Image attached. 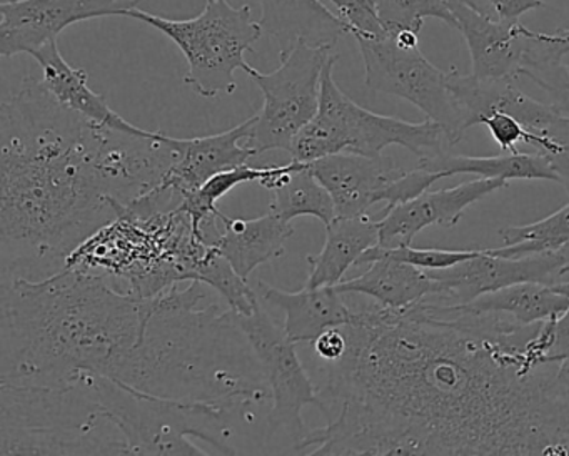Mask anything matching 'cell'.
<instances>
[{
	"instance_id": "obj_1",
	"label": "cell",
	"mask_w": 569,
	"mask_h": 456,
	"mask_svg": "<svg viewBox=\"0 0 569 456\" xmlns=\"http://www.w3.org/2000/svg\"><path fill=\"white\" fill-rule=\"evenodd\" d=\"M555 328L442 299L356 309L345 355L319 363L309 455H569Z\"/></svg>"
},
{
	"instance_id": "obj_2",
	"label": "cell",
	"mask_w": 569,
	"mask_h": 456,
	"mask_svg": "<svg viewBox=\"0 0 569 456\" xmlns=\"http://www.w3.org/2000/svg\"><path fill=\"white\" fill-rule=\"evenodd\" d=\"M149 162L141 139L89 121L28 78L0 106L2 281L42 279L141 198Z\"/></svg>"
},
{
	"instance_id": "obj_3",
	"label": "cell",
	"mask_w": 569,
	"mask_h": 456,
	"mask_svg": "<svg viewBox=\"0 0 569 456\" xmlns=\"http://www.w3.org/2000/svg\"><path fill=\"white\" fill-rule=\"evenodd\" d=\"M152 309L154 298L82 269L2 281L0 385L58 386L81 375L128 383Z\"/></svg>"
},
{
	"instance_id": "obj_4",
	"label": "cell",
	"mask_w": 569,
	"mask_h": 456,
	"mask_svg": "<svg viewBox=\"0 0 569 456\" xmlns=\"http://www.w3.org/2000/svg\"><path fill=\"white\" fill-rule=\"evenodd\" d=\"M336 54L322 72L321 101L318 115L296 136L289 155L302 162H312L338 152L382 156L389 146H401L419 159L435 158L448 152L452 142L438 122H408L376 115L356 105L336 85Z\"/></svg>"
},
{
	"instance_id": "obj_5",
	"label": "cell",
	"mask_w": 569,
	"mask_h": 456,
	"mask_svg": "<svg viewBox=\"0 0 569 456\" xmlns=\"http://www.w3.org/2000/svg\"><path fill=\"white\" fill-rule=\"evenodd\" d=\"M126 18L136 19L168 36L184 54V85L204 99L232 95L236 71H244L246 52H254L262 32L252 19L251 6L232 8L228 0H206L204 11L186 21L161 18L136 8Z\"/></svg>"
},
{
	"instance_id": "obj_6",
	"label": "cell",
	"mask_w": 569,
	"mask_h": 456,
	"mask_svg": "<svg viewBox=\"0 0 569 456\" xmlns=\"http://www.w3.org/2000/svg\"><path fill=\"white\" fill-rule=\"evenodd\" d=\"M239 325L251 343L271 391L264 419L262 452L268 455H305L312 429L302 419V408L321 409L316 383L299 359L296 343L286 335L259 303L251 315H238Z\"/></svg>"
},
{
	"instance_id": "obj_7",
	"label": "cell",
	"mask_w": 569,
	"mask_h": 456,
	"mask_svg": "<svg viewBox=\"0 0 569 456\" xmlns=\"http://www.w3.org/2000/svg\"><path fill=\"white\" fill-rule=\"evenodd\" d=\"M335 46L296 42L279 52L281 65L272 72L246 66L244 72L261 89L264 105L254 115V132L249 148L256 156L268 151H288L296 136L318 115L322 72L335 58Z\"/></svg>"
},
{
	"instance_id": "obj_8",
	"label": "cell",
	"mask_w": 569,
	"mask_h": 456,
	"mask_svg": "<svg viewBox=\"0 0 569 456\" xmlns=\"http://www.w3.org/2000/svg\"><path fill=\"white\" fill-rule=\"evenodd\" d=\"M356 42L365 62L366 88L411 102L426 119L446 129L452 146L465 138L468 126L449 88L448 72L429 62L419 48H402L391 34Z\"/></svg>"
},
{
	"instance_id": "obj_9",
	"label": "cell",
	"mask_w": 569,
	"mask_h": 456,
	"mask_svg": "<svg viewBox=\"0 0 569 456\" xmlns=\"http://www.w3.org/2000/svg\"><path fill=\"white\" fill-rule=\"evenodd\" d=\"M142 0H8L0 4V56H32L58 42L69 26L128 16Z\"/></svg>"
},
{
	"instance_id": "obj_10",
	"label": "cell",
	"mask_w": 569,
	"mask_h": 456,
	"mask_svg": "<svg viewBox=\"0 0 569 456\" xmlns=\"http://www.w3.org/2000/svg\"><path fill=\"white\" fill-rule=\"evenodd\" d=\"M562 261L559 252L526 256V258H506L491 255L481 249L468 261L459 262L448 269L428 271L441 285L442 301L469 303L486 293L498 291L518 282H561Z\"/></svg>"
},
{
	"instance_id": "obj_11",
	"label": "cell",
	"mask_w": 569,
	"mask_h": 456,
	"mask_svg": "<svg viewBox=\"0 0 569 456\" xmlns=\"http://www.w3.org/2000/svg\"><path fill=\"white\" fill-rule=\"evenodd\" d=\"M502 179L479 178L439 191H426L412 201L385 209L378 221L379 246L401 248L411 246L412 239L429 226L452 228L461 221L469 206L481 201L498 189L506 188Z\"/></svg>"
},
{
	"instance_id": "obj_12",
	"label": "cell",
	"mask_w": 569,
	"mask_h": 456,
	"mask_svg": "<svg viewBox=\"0 0 569 456\" xmlns=\"http://www.w3.org/2000/svg\"><path fill=\"white\" fill-rule=\"evenodd\" d=\"M309 168L328 189L339 218L368 215L372 206L382 202L386 188L405 172L391 158L355 152L325 156L309 162Z\"/></svg>"
},
{
	"instance_id": "obj_13",
	"label": "cell",
	"mask_w": 569,
	"mask_h": 456,
	"mask_svg": "<svg viewBox=\"0 0 569 456\" xmlns=\"http://www.w3.org/2000/svg\"><path fill=\"white\" fill-rule=\"evenodd\" d=\"M458 31L465 36L471 56V75L479 79H516L535 31L519 21H505L468 6L451 8Z\"/></svg>"
},
{
	"instance_id": "obj_14",
	"label": "cell",
	"mask_w": 569,
	"mask_h": 456,
	"mask_svg": "<svg viewBox=\"0 0 569 456\" xmlns=\"http://www.w3.org/2000/svg\"><path fill=\"white\" fill-rule=\"evenodd\" d=\"M254 132V116L242 125L201 138H172V146L178 151L172 168L169 169L161 185L174 189L179 196L198 189L218 172L248 165L256 152L248 141Z\"/></svg>"
},
{
	"instance_id": "obj_15",
	"label": "cell",
	"mask_w": 569,
	"mask_h": 456,
	"mask_svg": "<svg viewBox=\"0 0 569 456\" xmlns=\"http://www.w3.org/2000/svg\"><path fill=\"white\" fill-rule=\"evenodd\" d=\"M258 295L262 303L284 313L282 328L296 345L315 341L326 329L349 325L356 315L336 286H305L301 291L291 293L259 281Z\"/></svg>"
},
{
	"instance_id": "obj_16",
	"label": "cell",
	"mask_w": 569,
	"mask_h": 456,
	"mask_svg": "<svg viewBox=\"0 0 569 456\" xmlns=\"http://www.w3.org/2000/svg\"><path fill=\"white\" fill-rule=\"evenodd\" d=\"M221 225L222 229L212 246L244 279L259 266L282 258L286 242L295 235L291 222L271 211L254 219L228 218L222 215Z\"/></svg>"
},
{
	"instance_id": "obj_17",
	"label": "cell",
	"mask_w": 569,
	"mask_h": 456,
	"mask_svg": "<svg viewBox=\"0 0 569 456\" xmlns=\"http://www.w3.org/2000/svg\"><path fill=\"white\" fill-rule=\"evenodd\" d=\"M42 69L41 82L44 88L66 108L84 116L89 121L119 131L141 135L146 129L126 121L121 115L112 111L104 96L94 92L89 86L86 69L72 68L59 51L58 42H49L32 54Z\"/></svg>"
},
{
	"instance_id": "obj_18",
	"label": "cell",
	"mask_w": 569,
	"mask_h": 456,
	"mask_svg": "<svg viewBox=\"0 0 569 456\" xmlns=\"http://www.w3.org/2000/svg\"><path fill=\"white\" fill-rule=\"evenodd\" d=\"M336 288L342 295L368 296L376 305L389 309L412 308L442 293L439 281L428 271L385 256L372 259L362 275L341 281Z\"/></svg>"
},
{
	"instance_id": "obj_19",
	"label": "cell",
	"mask_w": 569,
	"mask_h": 456,
	"mask_svg": "<svg viewBox=\"0 0 569 456\" xmlns=\"http://www.w3.org/2000/svg\"><path fill=\"white\" fill-rule=\"evenodd\" d=\"M262 32L281 44V51L298 41L311 46H336L348 34L346 26L322 0H261Z\"/></svg>"
},
{
	"instance_id": "obj_20",
	"label": "cell",
	"mask_w": 569,
	"mask_h": 456,
	"mask_svg": "<svg viewBox=\"0 0 569 456\" xmlns=\"http://www.w3.org/2000/svg\"><path fill=\"white\" fill-rule=\"evenodd\" d=\"M378 245V221L369 218V215L356 218L336 216L326 225V241L321 251L306 258L311 266L306 286L321 288L339 285L348 269L358 266L361 256Z\"/></svg>"
},
{
	"instance_id": "obj_21",
	"label": "cell",
	"mask_w": 569,
	"mask_h": 456,
	"mask_svg": "<svg viewBox=\"0 0 569 456\" xmlns=\"http://www.w3.org/2000/svg\"><path fill=\"white\" fill-rule=\"evenodd\" d=\"M261 186L272 192L269 211L284 221L311 216L326 226L336 218L331 195L312 175L309 162L291 159L288 165L274 166Z\"/></svg>"
},
{
	"instance_id": "obj_22",
	"label": "cell",
	"mask_w": 569,
	"mask_h": 456,
	"mask_svg": "<svg viewBox=\"0 0 569 456\" xmlns=\"http://www.w3.org/2000/svg\"><path fill=\"white\" fill-rule=\"evenodd\" d=\"M419 168L441 172L445 178L456 175H478L479 178L546 179L558 182L555 169L548 159L538 152H502L499 156H465L442 152L435 158L419 159Z\"/></svg>"
},
{
	"instance_id": "obj_23",
	"label": "cell",
	"mask_w": 569,
	"mask_h": 456,
	"mask_svg": "<svg viewBox=\"0 0 569 456\" xmlns=\"http://www.w3.org/2000/svg\"><path fill=\"white\" fill-rule=\"evenodd\" d=\"M479 311L502 313L521 325L559 318L569 308V296L555 285L518 282L498 291L486 293L469 301Z\"/></svg>"
},
{
	"instance_id": "obj_24",
	"label": "cell",
	"mask_w": 569,
	"mask_h": 456,
	"mask_svg": "<svg viewBox=\"0 0 569 456\" xmlns=\"http://www.w3.org/2000/svg\"><path fill=\"white\" fill-rule=\"evenodd\" d=\"M566 54H569V46L558 32L545 34L535 31L522 61L521 76L531 79L548 95L549 106L569 118V65L565 62Z\"/></svg>"
},
{
	"instance_id": "obj_25",
	"label": "cell",
	"mask_w": 569,
	"mask_h": 456,
	"mask_svg": "<svg viewBox=\"0 0 569 456\" xmlns=\"http://www.w3.org/2000/svg\"><path fill=\"white\" fill-rule=\"evenodd\" d=\"M499 236L502 239L501 248L486 251L506 258H526L559 251L569 241V202L541 221L508 226L499 231Z\"/></svg>"
},
{
	"instance_id": "obj_26",
	"label": "cell",
	"mask_w": 569,
	"mask_h": 456,
	"mask_svg": "<svg viewBox=\"0 0 569 456\" xmlns=\"http://www.w3.org/2000/svg\"><path fill=\"white\" fill-rule=\"evenodd\" d=\"M379 21L388 34L421 32L425 19H438L458 29V21L445 0H372Z\"/></svg>"
},
{
	"instance_id": "obj_27",
	"label": "cell",
	"mask_w": 569,
	"mask_h": 456,
	"mask_svg": "<svg viewBox=\"0 0 569 456\" xmlns=\"http://www.w3.org/2000/svg\"><path fill=\"white\" fill-rule=\"evenodd\" d=\"M478 251H448V249H416L412 246H401V248H382V246H375V248L366 251L358 261V266L369 265L372 259L391 258L396 261L408 262V265L416 266L422 271H436V269H448L459 262L468 261Z\"/></svg>"
},
{
	"instance_id": "obj_28",
	"label": "cell",
	"mask_w": 569,
	"mask_h": 456,
	"mask_svg": "<svg viewBox=\"0 0 569 456\" xmlns=\"http://www.w3.org/2000/svg\"><path fill=\"white\" fill-rule=\"evenodd\" d=\"M326 8L346 26L352 38H381L388 34L379 21L372 0H322Z\"/></svg>"
},
{
	"instance_id": "obj_29",
	"label": "cell",
	"mask_w": 569,
	"mask_h": 456,
	"mask_svg": "<svg viewBox=\"0 0 569 456\" xmlns=\"http://www.w3.org/2000/svg\"><path fill=\"white\" fill-rule=\"evenodd\" d=\"M479 125L488 129L496 145L501 148L502 152H518L516 146L519 142L531 146L535 152H541L542 141L538 136L531 135L518 119L506 115L501 111H491L489 115L482 116Z\"/></svg>"
},
{
	"instance_id": "obj_30",
	"label": "cell",
	"mask_w": 569,
	"mask_h": 456,
	"mask_svg": "<svg viewBox=\"0 0 569 456\" xmlns=\"http://www.w3.org/2000/svg\"><path fill=\"white\" fill-rule=\"evenodd\" d=\"M441 179H445V175H441V172L428 171V169L418 166L412 171L402 172L386 188L382 202H385L386 208H392V206L412 201V199L419 198V196L429 191V188Z\"/></svg>"
},
{
	"instance_id": "obj_31",
	"label": "cell",
	"mask_w": 569,
	"mask_h": 456,
	"mask_svg": "<svg viewBox=\"0 0 569 456\" xmlns=\"http://www.w3.org/2000/svg\"><path fill=\"white\" fill-rule=\"evenodd\" d=\"M311 345L319 363H335L345 355L348 338L342 326H338V328L326 329Z\"/></svg>"
},
{
	"instance_id": "obj_32",
	"label": "cell",
	"mask_w": 569,
	"mask_h": 456,
	"mask_svg": "<svg viewBox=\"0 0 569 456\" xmlns=\"http://www.w3.org/2000/svg\"><path fill=\"white\" fill-rule=\"evenodd\" d=\"M555 286L569 296V281H561ZM551 353L561 363V375L569 379V308L556 318L555 345Z\"/></svg>"
},
{
	"instance_id": "obj_33",
	"label": "cell",
	"mask_w": 569,
	"mask_h": 456,
	"mask_svg": "<svg viewBox=\"0 0 569 456\" xmlns=\"http://www.w3.org/2000/svg\"><path fill=\"white\" fill-rule=\"evenodd\" d=\"M492 11L505 21H519L526 12L542 8L545 0H488Z\"/></svg>"
},
{
	"instance_id": "obj_34",
	"label": "cell",
	"mask_w": 569,
	"mask_h": 456,
	"mask_svg": "<svg viewBox=\"0 0 569 456\" xmlns=\"http://www.w3.org/2000/svg\"><path fill=\"white\" fill-rule=\"evenodd\" d=\"M549 165L555 169L556 176H558L559 185L566 189L569 195V148L559 155L551 156L548 158Z\"/></svg>"
},
{
	"instance_id": "obj_35",
	"label": "cell",
	"mask_w": 569,
	"mask_h": 456,
	"mask_svg": "<svg viewBox=\"0 0 569 456\" xmlns=\"http://www.w3.org/2000/svg\"><path fill=\"white\" fill-rule=\"evenodd\" d=\"M445 2L449 6V9L455 8V6H468V8L485 12V14H496L488 0H445Z\"/></svg>"
},
{
	"instance_id": "obj_36",
	"label": "cell",
	"mask_w": 569,
	"mask_h": 456,
	"mask_svg": "<svg viewBox=\"0 0 569 456\" xmlns=\"http://www.w3.org/2000/svg\"><path fill=\"white\" fill-rule=\"evenodd\" d=\"M559 256H561L562 261H565V268H562V276L569 275V241L559 249Z\"/></svg>"
},
{
	"instance_id": "obj_37",
	"label": "cell",
	"mask_w": 569,
	"mask_h": 456,
	"mask_svg": "<svg viewBox=\"0 0 569 456\" xmlns=\"http://www.w3.org/2000/svg\"><path fill=\"white\" fill-rule=\"evenodd\" d=\"M558 34L561 36V38L565 39L566 44L569 46V29H559Z\"/></svg>"
}]
</instances>
